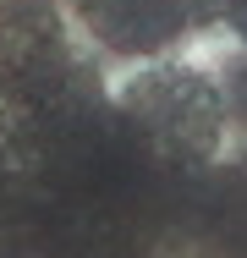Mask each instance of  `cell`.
<instances>
[{
  "instance_id": "obj_2",
  "label": "cell",
  "mask_w": 247,
  "mask_h": 258,
  "mask_svg": "<svg viewBox=\"0 0 247 258\" xmlns=\"http://www.w3.org/2000/svg\"><path fill=\"white\" fill-rule=\"evenodd\" d=\"M66 11L88 50L121 60L127 72L193 50L198 33L220 22V0H66Z\"/></svg>"
},
{
  "instance_id": "obj_1",
  "label": "cell",
  "mask_w": 247,
  "mask_h": 258,
  "mask_svg": "<svg viewBox=\"0 0 247 258\" xmlns=\"http://www.w3.org/2000/svg\"><path fill=\"white\" fill-rule=\"evenodd\" d=\"M115 99L127 110V121L159 154H176V159H214L236 126V110H242L231 77L187 60V50L132 66Z\"/></svg>"
}]
</instances>
